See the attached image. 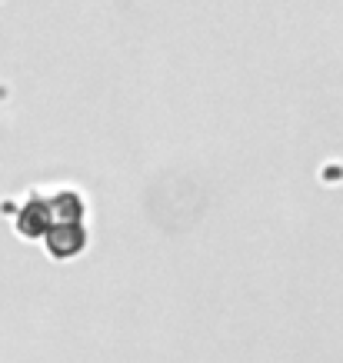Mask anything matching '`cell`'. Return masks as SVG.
Masks as SVG:
<instances>
[{"label": "cell", "mask_w": 343, "mask_h": 363, "mask_svg": "<svg viewBox=\"0 0 343 363\" xmlns=\"http://www.w3.org/2000/svg\"><path fill=\"white\" fill-rule=\"evenodd\" d=\"M47 253L57 257V260H67V257H77L84 247H87V230L84 223H54L44 237Z\"/></svg>", "instance_id": "obj_1"}, {"label": "cell", "mask_w": 343, "mask_h": 363, "mask_svg": "<svg viewBox=\"0 0 343 363\" xmlns=\"http://www.w3.org/2000/svg\"><path fill=\"white\" fill-rule=\"evenodd\" d=\"M17 230L23 237H47L50 230V203L44 197H30L17 213Z\"/></svg>", "instance_id": "obj_2"}]
</instances>
